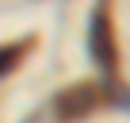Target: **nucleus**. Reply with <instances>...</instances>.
Instances as JSON below:
<instances>
[{"label": "nucleus", "instance_id": "3", "mask_svg": "<svg viewBox=\"0 0 130 123\" xmlns=\"http://www.w3.org/2000/svg\"><path fill=\"white\" fill-rule=\"evenodd\" d=\"M35 42L31 39H23V42H4V46H0V81H4L15 66H19V61L27 58V50H31Z\"/></svg>", "mask_w": 130, "mask_h": 123}, {"label": "nucleus", "instance_id": "1", "mask_svg": "<svg viewBox=\"0 0 130 123\" xmlns=\"http://www.w3.org/2000/svg\"><path fill=\"white\" fill-rule=\"evenodd\" d=\"M88 54L103 73H115L119 66V42H115V27H111V12H107V0L96 4L92 19H88Z\"/></svg>", "mask_w": 130, "mask_h": 123}, {"label": "nucleus", "instance_id": "2", "mask_svg": "<svg viewBox=\"0 0 130 123\" xmlns=\"http://www.w3.org/2000/svg\"><path fill=\"white\" fill-rule=\"evenodd\" d=\"M100 104H103V85H92V81H88V85H73V89L57 92L54 115H57L61 123H77V119L92 115Z\"/></svg>", "mask_w": 130, "mask_h": 123}]
</instances>
